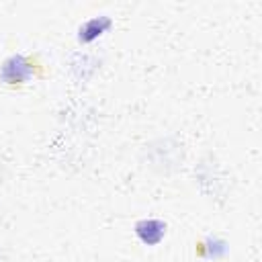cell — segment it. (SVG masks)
<instances>
[{"label":"cell","instance_id":"6da1fadb","mask_svg":"<svg viewBox=\"0 0 262 262\" xmlns=\"http://www.w3.org/2000/svg\"><path fill=\"white\" fill-rule=\"evenodd\" d=\"M33 74V66L31 61L16 53V55H10L4 63H2V70H0V78L6 82V84H23L31 78Z\"/></svg>","mask_w":262,"mask_h":262},{"label":"cell","instance_id":"7a4b0ae2","mask_svg":"<svg viewBox=\"0 0 262 262\" xmlns=\"http://www.w3.org/2000/svg\"><path fill=\"white\" fill-rule=\"evenodd\" d=\"M135 233L145 246H156L166 235V223L160 219H141L135 223Z\"/></svg>","mask_w":262,"mask_h":262},{"label":"cell","instance_id":"3957f363","mask_svg":"<svg viewBox=\"0 0 262 262\" xmlns=\"http://www.w3.org/2000/svg\"><path fill=\"white\" fill-rule=\"evenodd\" d=\"M111 25H113V23H111L108 16H94V18L86 20V23L80 27L78 39H80L82 43H90V41H94L96 37H100L102 33H106V29H108Z\"/></svg>","mask_w":262,"mask_h":262}]
</instances>
